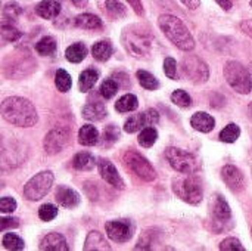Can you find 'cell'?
Masks as SVG:
<instances>
[{"mask_svg": "<svg viewBox=\"0 0 252 251\" xmlns=\"http://www.w3.org/2000/svg\"><path fill=\"white\" fill-rule=\"evenodd\" d=\"M0 109L6 121L19 127H31L38 120L34 105L25 98H19V96L7 98L1 102Z\"/></svg>", "mask_w": 252, "mask_h": 251, "instance_id": "obj_1", "label": "cell"}, {"mask_svg": "<svg viewBox=\"0 0 252 251\" xmlns=\"http://www.w3.org/2000/svg\"><path fill=\"white\" fill-rule=\"evenodd\" d=\"M159 28L168 37L171 43H174L182 50H192L195 47V40L189 31V28L183 24L182 19L173 15H161L158 19Z\"/></svg>", "mask_w": 252, "mask_h": 251, "instance_id": "obj_2", "label": "cell"}, {"mask_svg": "<svg viewBox=\"0 0 252 251\" xmlns=\"http://www.w3.org/2000/svg\"><path fill=\"white\" fill-rule=\"evenodd\" d=\"M224 78L229 86L241 95L252 90V75L250 70L238 61H229L224 67Z\"/></svg>", "mask_w": 252, "mask_h": 251, "instance_id": "obj_3", "label": "cell"}, {"mask_svg": "<svg viewBox=\"0 0 252 251\" xmlns=\"http://www.w3.org/2000/svg\"><path fill=\"white\" fill-rule=\"evenodd\" d=\"M174 194L189 204H199L204 198L202 183L196 176L188 175L186 178H177L173 180Z\"/></svg>", "mask_w": 252, "mask_h": 251, "instance_id": "obj_4", "label": "cell"}, {"mask_svg": "<svg viewBox=\"0 0 252 251\" xmlns=\"http://www.w3.org/2000/svg\"><path fill=\"white\" fill-rule=\"evenodd\" d=\"M123 44L131 56L145 58L151 52L152 40H151L148 33H145L142 30H136L134 27H131L123 33Z\"/></svg>", "mask_w": 252, "mask_h": 251, "instance_id": "obj_5", "label": "cell"}, {"mask_svg": "<svg viewBox=\"0 0 252 251\" xmlns=\"http://www.w3.org/2000/svg\"><path fill=\"white\" fill-rule=\"evenodd\" d=\"M165 158L168 160L170 166L179 172V173H183V175H192V173H196L201 166L198 163V160L189 154L188 151H183L180 148H167L165 149Z\"/></svg>", "mask_w": 252, "mask_h": 251, "instance_id": "obj_6", "label": "cell"}, {"mask_svg": "<svg viewBox=\"0 0 252 251\" xmlns=\"http://www.w3.org/2000/svg\"><path fill=\"white\" fill-rule=\"evenodd\" d=\"M53 180H55V178H53L52 172H40V173H37L24 186V197L28 201L41 200L50 191V188L53 185Z\"/></svg>", "mask_w": 252, "mask_h": 251, "instance_id": "obj_7", "label": "cell"}, {"mask_svg": "<svg viewBox=\"0 0 252 251\" xmlns=\"http://www.w3.org/2000/svg\"><path fill=\"white\" fill-rule=\"evenodd\" d=\"M124 164L142 180L152 182L157 178V172L152 167V164L145 157H142L139 152H136L133 149H130L124 154Z\"/></svg>", "mask_w": 252, "mask_h": 251, "instance_id": "obj_8", "label": "cell"}, {"mask_svg": "<svg viewBox=\"0 0 252 251\" xmlns=\"http://www.w3.org/2000/svg\"><path fill=\"white\" fill-rule=\"evenodd\" d=\"M182 72L183 77L190 80L195 84H201L205 83L210 77V68L208 65L198 56L190 55L186 56L182 62Z\"/></svg>", "mask_w": 252, "mask_h": 251, "instance_id": "obj_9", "label": "cell"}, {"mask_svg": "<svg viewBox=\"0 0 252 251\" xmlns=\"http://www.w3.org/2000/svg\"><path fill=\"white\" fill-rule=\"evenodd\" d=\"M106 235L115 243H127L133 237L134 225L130 220H112L105 225Z\"/></svg>", "mask_w": 252, "mask_h": 251, "instance_id": "obj_10", "label": "cell"}, {"mask_svg": "<svg viewBox=\"0 0 252 251\" xmlns=\"http://www.w3.org/2000/svg\"><path fill=\"white\" fill-rule=\"evenodd\" d=\"M159 121V114L157 109H148L146 112L142 114H136L133 117H130L126 124H124V130L127 133H134L140 129H145L148 126H155Z\"/></svg>", "mask_w": 252, "mask_h": 251, "instance_id": "obj_11", "label": "cell"}, {"mask_svg": "<svg viewBox=\"0 0 252 251\" xmlns=\"http://www.w3.org/2000/svg\"><path fill=\"white\" fill-rule=\"evenodd\" d=\"M97 167H99V173H100V176H102V179L105 182H108L109 185H112L117 189H124V180L118 175L115 166L109 160L100 158L97 161Z\"/></svg>", "mask_w": 252, "mask_h": 251, "instance_id": "obj_12", "label": "cell"}, {"mask_svg": "<svg viewBox=\"0 0 252 251\" xmlns=\"http://www.w3.org/2000/svg\"><path fill=\"white\" fill-rule=\"evenodd\" d=\"M68 143V135L63 130H52L44 138V151L50 155L61 152Z\"/></svg>", "mask_w": 252, "mask_h": 251, "instance_id": "obj_13", "label": "cell"}, {"mask_svg": "<svg viewBox=\"0 0 252 251\" xmlns=\"http://www.w3.org/2000/svg\"><path fill=\"white\" fill-rule=\"evenodd\" d=\"M221 178L227 188L233 192H241L245 188V178L241 173V170L235 166H226L221 170Z\"/></svg>", "mask_w": 252, "mask_h": 251, "instance_id": "obj_14", "label": "cell"}, {"mask_svg": "<svg viewBox=\"0 0 252 251\" xmlns=\"http://www.w3.org/2000/svg\"><path fill=\"white\" fill-rule=\"evenodd\" d=\"M213 217L221 226H224V223L232 220V210H230L227 201L221 195H217L213 203Z\"/></svg>", "mask_w": 252, "mask_h": 251, "instance_id": "obj_15", "label": "cell"}, {"mask_svg": "<svg viewBox=\"0 0 252 251\" xmlns=\"http://www.w3.org/2000/svg\"><path fill=\"white\" fill-rule=\"evenodd\" d=\"M56 201L59 203V206L65 209H74L80 204V195L74 189L61 185L56 189Z\"/></svg>", "mask_w": 252, "mask_h": 251, "instance_id": "obj_16", "label": "cell"}, {"mask_svg": "<svg viewBox=\"0 0 252 251\" xmlns=\"http://www.w3.org/2000/svg\"><path fill=\"white\" fill-rule=\"evenodd\" d=\"M40 250L43 251H66L68 244L63 235L61 234H49L43 238L40 244Z\"/></svg>", "mask_w": 252, "mask_h": 251, "instance_id": "obj_17", "label": "cell"}, {"mask_svg": "<svg viewBox=\"0 0 252 251\" xmlns=\"http://www.w3.org/2000/svg\"><path fill=\"white\" fill-rule=\"evenodd\" d=\"M190 124H192V127L195 130L202 132V133H208V132H211L214 129L216 120L210 114H207V112H196V114L192 115Z\"/></svg>", "mask_w": 252, "mask_h": 251, "instance_id": "obj_18", "label": "cell"}, {"mask_svg": "<svg viewBox=\"0 0 252 251\" xmlns=\"http://www.w3.org/2000/svg\"><path fill=\"white\" fill-rule=\"evenodd\" d=\"M61 4L56 0H43L35 6V13L44 19H53L59 15Z\"/></svg>", "mask_w": 252, "mask_h": 251, "instance_id": "obj_19", "label": "cell"}, {"mask_svg": "<svg viewBox=\"0 0 252 251\" xmlns=\"http://www.w3.org/2000/svg\"><path fill=\"white\" fill-rule=\"evenodd\" d=\"M78 142L84 146H93L99 142V132L92 124H84L78 132Z\"/></svg>", "mask_w": 252, "mask_h": 251, "instance_id": "obj_20", "label": "cell"}, {"mask_svg": "<svg viewBox=\"0 0 252 251\" xmlns=\"http://www.w3.org/2000/svg\"><path fill=\"white\" fill-rule=\"evenodd\" d=\"M84 250H111V247L108 246L105 237L97 232V231H92L89 232L87 238H86V244H84Z\"/></svg>", "mask_w": 252, "mask_h": 251, "instance_id": "obj_21", "label": "cell"}, {"mask_svg": "<svg viewBox=\"0 0 252 251\" xmlns=\"http://www.w3.org/2000/svg\"><path fill=\"white\" fill-rule=\"evenodd\" d=\"M106 115V108L102 102H90L83 108V117L90 121H99Z\"/></svg>", "mask_w": 252, "mask_h": 251, "instance_id": "obj_22", "label": "cell"}, {"mask_svg": "<svg viewBox=\"0 0 252 251\" xmlns=\"http://www.w3.org/2000/svg\"><path fill=\"white\" fill-rule=\"evenodd\" d=\"M75 25L83 30H100L102 28V19L92 13H83L75 18Z\"/></svg>", "mask_w": 252, "mask_h": 251, "instance_id": "obj_23", "label": "cell"}, {"mask_svg": "<svg viewBox=\"0 0 252 251\" xmlns=\"http://www.w3.org/2000/svg\"><path fill=\"white\" fill-rule=\"evenodd\" d=\"M72 166L77 170L81 172H89L93 170L96 166V160L90 152H78L74 158H72Z\"/></svg>", "mask_w": 252, "mask_h": 251, "instance_id": "obj_24", "label": "cell"}, {"mask_svg": "<svg viewBox=\"0 0 252 251\" xmlns=\"http://www.w3.org/2000/svg\"><path fill=\"white\" fill-rule=\"evenodd\" d=\"M114 49H112V44L108 41V40H102V41H97L93 44L92 47V53H93V58L100 61V62H105L111 58Z\"/></svg>", "mask_w": 252, "mask_h": 251, "instance_id": "obj_25", "label": "cell"}, {"mask_svg": "<svg viewBox=\"0 0 252 251\" xmlns=\"http://www.w3.org/2000/svg\"><path fill=\"white\" fill-rule=\"evenodd\" d=\"M65 56H66V59L69 62L78 64V62H81L87 56V47L83 43H74V44H71L66 49Z\"/></svg>", "mask_w": 252, "mask_h": 251, "instance_id": "obj_26", "label": "cell"}, {"mask_svg": "<svg viewBox=\"0 0 252 251\" xmlns=\"http://www.w3.org/2000/svg\"><path fill=\"white\" fill-rule=\"evenodd\" d=\"M97 78H99L97 71H94V70H86V71H83L81 75H80V80H78L80 90L81 92H89L96 84Z\"/></svg>", "mask_w": 252, "mask_h": 251, "instance_id": "obj_27", "label": "cell"}, {"mask_svg": "<svg viewBox=\"0 0 252 251\" xmlns=\"http://www.w3.org/2000/svg\"><path fill=\"white\" fill-rule=\"evenodd\" d=\"M139 107V101L134 95L128 93V95H124L123 98H120L115 104V109L120 111V112H130V111H134L136 108Z\"/></svg>", "mask_w": 252, "mask_h": 251, "instance_id": "obj_28", "label": "cell"}, {"mask_svg": "<svg viewBox=\"0 0 252 251\" xmlns=\"http://www.w3.org/2000/svg\"><path fill=\"white\" fill-rule=\"evenodd\" d=\"M35 50L41 56H50L56 52V41L53 37H43L35 44Z\"/></svg>", "mask_w": 252, "mask_h": 251, "instance_id": "obj_29", "label": "cell"}, {"mask_svg": "<svg viewBox=\"0 0 252 251\" xmlns=\"http://www.w3.org/2000/svg\"><path fill=\"white\" fill-rule=\"evenodd\" d=\"M239 136H241V127L238 124H235V123H230L221 130L220 141L226 142V143H233V142H236L239 139Z\"/></svg>", "mask_w": 252, "mask_h": 251, "instance_id": "obj_30", "label": "cell"}, {"mask_svg": "<svg viewBox=\"0 0 252 251\" xmlns=\"http://www.w3.org/2000/svg\"><path fill=\"white\" fill-rule=\"evenodd\" d=\"M137 80H139L140 86L146 90H157L159 87V81L157 80V77H154L148 71L139 70L137 71Z\"/></svg>", "mask_w": 252, "mask_h": 251, "instance_id": "obj_31", "label": "cell"}, {"mask_svg": "<svg viewBox=\"0 0 252 251\" xmlns=\"http://www.w3.org/2000/svg\"><path fill=\"white\" fill-rule=\"evenodd\" d=\"M158 139V132L157 129H154L152 126H148L145 127L140 135H139V143L143 146V148H151Z\"/></svg>", "mask_w": 252, "mask_h": 251, "instance_id": "obj_32", "label": "cell"}, {"mask_svg": "<svg viewBox=\"0 0 252 251\" xmlns=\"http://www.w3.org/2000/svg\"><path fill=\"white\" fill-rule=\"evenodd\" d=\"M55 84L56 87L61 90V92H68L72 86V80H71V75L65 71V70H58L56 71V75H55Z\"/></svg>", "mask_w": 252, "mask_h": 251, "instance_id": "obj_33", "label": "cell"}, {"mask_svg": "<svg viewBox=\"0 0 252 251\" xmlns=\"http://www.w3.org/2000/svg\"><path fill=\"white\" fill-rule=\"evenodd\" d=\"M120 138V129L115 124H109L105 127L103 130V136H102V145L103 146H109L112 145L115 141H118Z\"/></svg>", "mask_w": 252, "mask_h": 251, "instance_id": "obj_34", "label": "cell"}, {"mask_svg": "<svg viewBox=\"0 0 252 251\" xmlns=\"http://www.w3.org/2000/svg\"><path fill=\"white\" fill-rule=\"evenodd\" d=\"M1 244L7 250H22L25 247L24 241L15 234H6L1 240Z\"/></svg>", "mask_w": 252, "mask_h": 251, "instance_id": "obj_35", "label": "cell"}, {"mask_svg": "<svg viewBox=\"0 0 252 251\" xmlns=\"http://www.w3.org/2000/svg\"><path fill=\"white\" fill-rule=\"evenodd\" d=\"M118 87H120V86H118L112 78H108V80H105V81L102 83V86H100V95H102L105 99H111L112 96L117 95Z\"/></svg>", "mask_w": 252, "mask_h": 251, "instance_id": "obj_36", "label": "cell"}, {"mask_svg": "<svg viewBox=\"0 0 252 251\" xmlns=\"http://www.w3.org/2000/svg\"><path fill=\"white\" fill-rule=\"evenodd\" d=\"M171 101L176 105L182 107V108H188V107L192 105V99H190V96H189V93L186 90H176V92H173Z\"/></svg>", "mask_w": 252, "mask_h": 251, "instance_id": "obj_37", "label": "cell"}, {"mask_svg": "<svg viewBox=\"0 0 252 251\" xmlns=\"http://www.w3.org/2000/svg\"><path fill=\"white\" fill-rule=\"evenodd\" d=\"M105 6H106V10L112 16H115V18H120V16H124L126 15V7L118 0H106Z\"/></svg>", "mask_w": 252, "mask_h": 251, "instance_id": "obj_38", "label": "cell"}, {"mask_svg": "<svg viewBox=\"0 0 252 251\" xmlns=\"http://www.w3.org/2000/svg\"><path fill=\"white\" fill-rule=\"evenodd\" d=\"M21 12H22V9L19 7V4L15 3V1H10L3 7V18L9 19V21H13L21 15Z\"/></svg>", "mask_w": 252, "mask_h": 251, "instance_id": "obj_39", "label": "cell"}, {"mask_svg": "<svg viewBox=\"0 0 252 251\" xmlns=\"http://www.w3.org/2000/svg\"><path fill=\"white\" fill-rule=\"evenodd\" d=\"M38 216H40V219H41V220H44V222H50V220H53V219L58 216V209H56L53 204H44V206H41V207H40V210H38Z\"/></svg>", "mask_w": 252, "mask_h": 251, "instance_id": "obj_40", "label": "cell"}, {"mask_svg": "<svg viewBox=\"0 0 252 251\" xmlns=\"http://www.w3.org/2000/svg\"><path fill=\"white\" fill-rule=\"evenodd\" d=\"M1 36H3V38L7 40V41H15V40H18L22 34H21V31L16 30L15 27H12V25H9V24H3V25H1Z\"/></svg>", "mask_w": 252, "mask_h": 251, "instance_id": "obj_41", "label": "cell"}, {"mask_svg": "<svg viewBox=\"0 0 252 251\" xmlns=\"http://www.w3.org/2000/svg\"><path fill=\"white\" fill-rule=\"evenodd\" d=\"M164 72L171 80H176L177 78V62L173 58H167L164 61Z\"/></svg>", "mask_w": 252, "mask_h": 251, "instance_id": "obj_42", "label": "cell"}, {"mask_svg": "<svg viewBox=\"0 0 252 251\" xmlns=\"http://www.w3.org/2000/svg\"><path fill=\"white\" fill-rule=\"evenodd\" d=\"M220 250L226 251H245L244 246L239 243V240L236 238H227L220 244Z\"/></svg>", "mask_w": 252, "mask_h": 251, "instance_id": "obj_43", "label": "cell"}, {"mask_svg": "<svg viewBox=\"0 0 252 251\" xmlns=\"http://www.w3.org/2000/svg\"><path fill=\"white\" fill-rule=\"evenodd\" d=\"M15 209H16V201L13 198L3 197L0 200V210L3 213H12V212H15Z\"/></svg>", "mask_w": 252, "mask_h": 251, "instance_id": "obj_44", "label": "cell"}, {"mask_svg": "<svg viewBox=\"0 0 252 251\" xmlns=\"http://www.w3.org/2000/svg\"><path fill=\"white\" fill-rule=\"evenodd\" d=\"M19 222L15 217H3L0 219V229L6 231V229H12V228H18Z\"/></svg>", "mask_w": 252, "mask_h": 251, "instance_id": "obj_45", "label": "cell"}, {"mask_svg": "<svg viewBox=\"0 0 252 251\" xmlns=\"http://www.w3.org/2000/svg\"><path fill=\"white\" fill-rule=\"evenodd\" d=\"M127 1L131 4V7L136 10L137 15H142L143 13V6H142V1L140 0H127Z\"/></svg>", "mask_w": 252, "mask_h": 251, "instance_id": "obj_46", "label": "cell"}, {"mask_svg": "<svg viewBox=\"0 0 252 251\" xmlns=\"http://www.w3.org/2000/svg\"><path fill=\"white\" fill-rule=\"evenodd\" d=\"M185 6H188L189 9H198L201 4V0H180Z\"/></svg>", "mask_w": 252, "mask_h": 251, "instance_id": "obj_47", "label": "cell"}, {"mask_svg": "<svg viewBox=\"0 0 252 251\" xmlns=\"http://www.w3.org/2000/svg\"><path fill=\"white\" fill-rule=\"evenodd\" d=\"M241 27H242L244 33H247L250 37H252V19H250V21H244V22L241 24Z\"/></svg>", "mask_w": 252, "mask_h": 251, "instance_id": "obj_48", "label": "cell"}, {"mask_svg": "<svg viewBox=\"0 0 252 251\" xmlns=\"http://www.w3.org/2000/svg\"><path fill=\"white\" fill-rule=\"evenodd\" d=\"M217 3H219L224 10H230V7H232V0H217Z\"/></svg>", "mask_w": 252, "mask_h": 251, "instance_id": "obj_49", "label": "cell"}, {"mask_svg": "<svg viewBox=\"0 0 252 251\" xmlns=\"http://www.w3.org/2000/svg\"><path fill=\"white\" fill-rule=\"evenodd\" d=\"M71 1H72L77 7H84V6L87 4L89 0H71Z\"/></svg>", "mask_w": 252, "mask_h": 251, "instance_id": "obj_50", "label": "cell"}, {"mask_svg": "<svg viewBox=\"0 0 252 251\" xmlns=\"http://www.w3.org/2000/svg\"><path fill=\"white\" fill-rule=\"evenodd\" d=\"M248 112H250V117L252 118V102H251V105L248 107Z\"/></svg>", "mask_w": 252, "mask_h": 251, "instance_id": "obj_51", "label": "cell"}, {"mask_svg": "<svg viewBox=\"0 0 252 251\" xmlns=\"http://www.w3.org/2000/svg\"><path fill=\"white\" fill-rule=\"evenodd\" d=\"M251 75H252V64H251Z\"/></svg>", "mask_w": 252, "mask_h": 251, "instance_id": "obj_52", "label": "cell"}, {"mask_svg": "<svg viewBox=\"0 0 252 251\" xmlns=\"http://www.w3.org/2000/svg\"><path fill=\"white\" fill-rule=\"evenodd\" d=\"M251 6H252V0H251Z\"/></svg>", "mask_w": 252, "mask_h": 251, "instance_id": "obj_53", "label": "cell"}]
</instances>
